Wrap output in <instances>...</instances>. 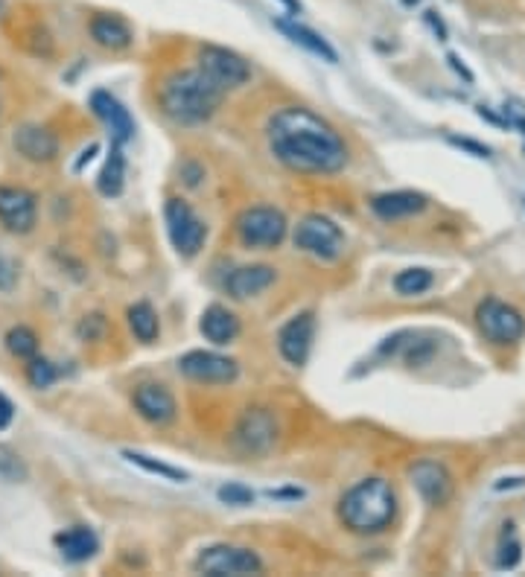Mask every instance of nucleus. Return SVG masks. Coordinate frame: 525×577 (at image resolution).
Listing matches in <instances>:
<instances>
[{
	"label": "nucleus",
	"mask_w": 525,
	"mask_h": 577,
	"mask_svg": "<svg viewBox=\"0 0 525 577\" xmlns=\"http://www.w3.org/2000/svg\"><path fill=\"white\" fill-rule=\"evenodd\" d=\"M268 149L278 161L304 176H333L348 167V147L336 128L309 108H280L266 126Z\"/></svg>",
	"instance_id": "f257e3e1"
},
{
	"label": "nucleus",
	"mask_w": 525,
	"mask_h": 577,
	"mask_svg": "<svg viewBox=\"0 0 525 577\" xmlns=\"http://www.w3.org/2000/svg\"><path fill=\"white\" fill-rule=\"evenodd\" d=\"M225 91L210 82L202 70H176L158 88V106L178 126H198L219 111Z\"/></svg>",
	"instance_id": "f03ea898"
},
{
	"label": "nucleus",
	"mask_w": 525,
	"mask_h": 577,
	"mask_svg": "<svg viewBox=\"0 0 525 577\" xmlns=\"http://www.w3.org/2000/svg\"><path fill=\"white\" fill-rule=\"evenodd\" d=\"M397 516V493L386 479H365L353 484L338 501V519L353 533H379Z\"/></svg>",
	"instance_id": "7ed1b4c3"
},
{
	"label": "nucleus",
	"mask_w": 525,
	"mask_h": 577,
	"mask_svg": "<svg viewBox=\"0 0 525 577\" xmlns=\"http://www.w3.org/2000/svg\"><path fill=\"white\" fill-rule=\"evenodd\" d=\"M289 222L278 208H246L234 219V234L246 248H278L287 239Z\"/></svg>",
	"instance_id": "20e7f679"
},
{
	"label": "nucleus",
	"mask_w": 525,
	"mask_h": 577,
	"mask_svg": "<svg viewBox=\"0 0 525 577\" xmlns=\"http://www.w3.org/2000/svg\"><path fill=\"white\" fill-rule=\"evenodd\" d=\"M164 222H167L169 242H173V248H176L178 257L193 259L198 251L205 248L207 225L198 219V213L184 198H178V196L167 198V205H164Z\"/></svg>",
	"instance_id": "39448f33"
},
{
	"label": "nucleus",
	"mask_w": 525,
	"mask_h": 577,
	"mask_svg": "<svg viewBox=\"0 0 525 577\" xmlns=\"http://www.w3.org/2000/svg\"><path fill=\"white\" fill-rule=\"evenodd\" d=\"M292 242H295L298 251H304L316 259H336L345 248V234H342V228L330 219V216L309 213L295 225Z\"/></svg>",
	"instance_id": "423d86ee"
},
{
	"label": "nucleus",
	"mask_w": 525,
	"mask_h": 577,
	"mask_svg": "<svg viewBox=\"0 0 525 577\" xmlns=\"http://www.w3.org/2000/svg\"><path fill=\"white\" fill-rule=\"evenodd\" d=\"M196 67L202 70V74L214 85H219L225 94L243 88V85L251 79V65L243 59V56L228 50V47H219V45L198 47Z\"/></svg>",
	"instance_id": "0eeeda50"
},
{
	"label": "nucleus",
	"mask_w": 525,
	"mask_h": 577,
	"mask_svg": "<svg viewBox=\"0 0 525 577\" xmlns=\"http://www.w3.org/2000/svg\"><path fill=\"white\" fill-rule=\"evenodd\" d=\"M196 572L210 577H243L260 574L263 560L257 552L243 545H210L196 557Z\"/></svg>",
	"instance_id": "6e6552de"
},
{
	"label": "nucleus",
	"mask_w": 525,
	"mask_h": 577,
	"mask_svg": "<svg viewBox=\"0 0 525 577\" xmlns=\"http://www.w3.org/2000/svg\"><path fill=\"white\" fill-rule=\"evenodd\" d=\"M476 324L479 333L493 344H517L525 336V319L520 309L500 298H485L476 307Z\"/></svg>",
	"instance_id": "1a4fd4ad"
},
{
	"label": "nucleus",
	"mask_w": 525,
	"mask_h": 577,
	"mask_svg": "<svg viewBox=\"0 0 525 577\" xmlns=\"http://www.w3.org/2000/svg\"><path fill=\"white\" fill-rule=\"evenodd\" d=\"M178 370L193 382L202 385H228L239 377V365L231 356L214 350H190L178 359Z\"/></svg>",
	"instance_id": "9d476101"
},
{
	"label": "nucleus",
	"mask_w": 525,
	"mask_h": 577,
	"mask_svg": "<svg viewBox=\"0 0 525 577\" xmlns=\"http://www.w3.org/2000/svg\"><path fill=\"white\" fill-rule=\"evenodd\" d=\"M278 440V423L266 409H248L234 429V443L246 455H266Z\"/></svg>",
	"instance_id": "9b49d317"
},
{
	"label": "nucleus",
	"mask_w": 525,
	"mask_h": 577,
	"mask_svg": "<svg viewBox=\"0 0 525 577\" xmlns=\"http://www.w3.org/2000/svg\"><path fill=\"white\" fill-rule=\"evenodd\" d=\"M312 341H316V315L301 312V315H295V319H289L287 324L280 327L278 350H280V356L287 359L289 365L301 368V365H307V359H309Z\"/></svg>",
	"instance_id": "f8f14e48"
},
{
	"label": "nucleus",
	"mask_w": 525,
	"mask_h": 577,
	"mask_svg": "<svg viewBox=\"0 0 525 577\" xmlns=\"http://www.w3.org/2000/svg\"><path fill=\"white\" fill-rule=\"evenodd\" d=\"M35 196L24 187H0V225L9 234H30L35 228Z\"/></svg>",
	"instance_id": "ddd939ff"
},
{
	"label": "nucleus",
	"mask_w": 525,
	"mask_h": 577,
	"mask_svg": "<svg viewBox=\"0 0 525 577\" xmlns=\"http://www.w3.org/2000/svg\"><path fill=\"white\" fill-rule=\"evenodd\" d=\"M12 147L30 164H50L59 155V137H56L47 126L38 123H24L12 135Z\"/></svg>",
	"instance_id": "4468645a"
},
{
	"label": "nucleus",
	"mask_w": 525,
	"mask_h": 577,
	"mask_svg": "<svg viewBox=\"0 0 525 577\" xmlns=\"http://www.w3.org/2000/svg\"><path fill=\"white\" fill-rule=\"evenodd\" d=\"M409 479L420 493V499L427 504H435V508L438 504H447L452 496V475L447 472L444 464H438V461L423 458L418 464H411Z\"/></svg>",
	"instance_id": "2eb2a0df"
},
{
	"label": "nucleus",
	"mask_w": 525,
	"mask_h": 577,
	"mask_svg": "<svg viewBox=\"0 0 525 577\" xmlns=\"http://www.w3.org/2000/svg\"><path fill=\"white\" fill-rule=\"evenodd\" d=\"M132 402H135L137 414L144 417L146 423H152V426H169L176 420V414H178L176 397L169 394L161 382L137 385L135 394H132Z\"/></svg>",
	"instance_id": "dca6fc26"
},
{
	"label": "nucleus",
	"mask_w": 525,
	"mask_h": 577,
	"mask_svg": "<svg viewBox=\"0 0 525 577\" xmlns=\"http://www.w3.org/2000/svg\"><path fill=\"white\" fill-rule=\"evenodd\" d=\"M91 108L99 120H103L108 128H111V137H115V143H129L135 137V120L129 108H126L117 96H111L108 91H94L91 94Z\"/></svg>",
	"instance_id": "f3484780"
},
{
	"label": "nucleus",
	"mask_w": 525,
	"mask_h": 577,
	"mask_svg": "<svg viewBox=\"0 0 525 577\" xmlns=\"http://www.w3.org/2000/svg\"><path fill=\"white\" fill-rule=\"evenodd\" d=\"M275 268L272 266H239L228 274V280H225V288H228V295L234 300H248V298H257L260 292H266L268 286L275 283Z\"/></svg>",
	"instance_id": "a211bd4d"
},
{
	"label": "nucleus",
	"mask_w": 525,
	"mask_h": 577,
	"mask_svg": "<svg viewBox=\"0 0 525 577\" xmlns=\"http://www.w3.org/2000/svg\"><path fill=\"white\" fill-rule=\"evenodd\" d=\"M198 329H202V336L217 344V348H228L231 341L239 339V333H243V324H239L237 315L222 307V304H210L205 312H202V321H198Z\"/></svg>",
	"instance_id": "6ab92c4d"
},
{
	"label": "nucleus",
	"mask_w": 525,
	"mask_h": 577,
	"mask_svg": "<svg viewBox=\"0 0 525 577\" xmlns=\"http://www.w3.org/2000/svg\"><path fill=\"white\" fill-rule=\"evenodd\" d=\"M88 30H91V38L96 41V45L111 50V53L129 50L132 41H135L132 26L126 24L120 15H111V12H96L88 24Z\"/></svg>",
	"instance_id": "aec40b11"
},
{
	"label": "nucleus",
	"mask_w": 525,
	"mask_h": 577,
	"mask_svg": "<svg viewBox=\"0 0 525 577\" xmlns=\"http://www.w3.org/2000/svg\"><path fill=\"white\" fill-rule=\"evenodd\" d=\"M371 210L386 222L406 219L420 210H427V196L415 190H394V193H379L371 198Z\"/></svg>",
	"instance_id": "412c9836"
},
{
	"label": "nucleus",
	"mask_w": 525,
	"mask_h": 577,
	"mask_svg": "<svg viewBox=\"0 0 525 577\" xmlns=\"http://www.w3.org/2000/svg\"><path fill=\"white\" fill-rule=\"evenodd\" d=\"M56 548H59L65 560L85 562V560H91L99 552V540H96V533L91 528L74 525V528H67L62 533H56Z\"/></svg>",
	"instance_id": "4be33fe9"
},
{
	"label": "nucleus",
	"mask_w": 525,
	"mask_h": 577,
	"mask_svg": "<svg viewBox=\"0 0 525 577\" xmlns=\"http://www.w3.org/2000/svg\"><path fill=\"white\" fill-rule=\"evenodd\" d=\"M275 26L278 30L287 35L289 41H295L298 47H304V50H309L312 56H321L324 62H338V53L328 45V41H324L318 33H312L309 26H304V24H298V21H283V18H278L275 21Z\"/></svg>",
	"instance_id": "5701e85b"
},
{
	"label": "nucleus",
	"mask_w": 525,
	"mask_h": 577,
	"mask_svg": "<svg viewBox=\"0 0 525 577\" xmlns=\"http://www.w3.org/2000/svg\"><path fill=\"white\" fill-rule=\"evenodd\" d=\"M123 187H126V157L120 152V143H115L103 169H99V176H96V190L106 198H115L123 193Z\"/></svg>",
	"instance_id": "b1692460"
},
{
	"label": "nucleus",
	"mask_w": 525,
	"mask_h": 577,
	"mask_svg": "<svg viewBox=\"0 0 525 577\" xmlns=\"http://www.w3.org/2000/svg\"><path fill=\"white\" fill-rule=\"evenodd\" d=\"M129 327L137 341L144 344H152L155 339H158L161 333V324H158V312L152 309V304H146V300H140V304L129 307Z\"/></svg>",
	"instance_id": "393cba45"
},
{
	"label": "nucleus",
	"mask_w": 525,
	"mask_h": 577,
	"mask_svg": "<svg viewBox=\"0 0 525 577\" xmlns=\"http://www.w3.org/2000/svg\"><path fill=\"white\" fill-rule=\"evenodd\" d=\"M123 458L129 461V464L140 467L144 472L158 475V479H167V481H178V484L190 481V472H184V470L173 467V464H164V461H155V458H149V455H144V452H132V450H126V452H123Z\"/></svg>",
	"instance_id": "a878e982"
},
{
	"label": "nucleus",
	"mask_w": 525,
	"mask_h": 577,
	"mask_svg": "<svg viewBox=\"0 0 525 577\" xmlns=\"http://www.w3.org/2000/svg\"><path fill=\"white\" fill-rule=\"evenodd\" d=\"M435 283V274L429 268H406L394 278V292L403 298H418L423 292H429Z\"/></svg>",
	"instance_id": "bb28decb"
},
{
	"label": "nucleus",
	"mask_w": 525,
	"mask_h": 577,
	"mask_svg": "<svg viewBox=\"0 0 525 577\" xmlns=\"http://www.w3.org/2000/svg\"><path fill=\"white\" fill-rule=\"evenodd\" d=\"M6 350L15 359L30 362V359L38 353V336L33 333L30 327H12L6 333Z\"/></svg>",
	"instance_id": "cd10ccee"
},
{
	"label": "nucleus",
	"mask_w": 525,
	"mask_h": 577,
	"mask_svg": "<svg viewBox=\"0 0 525 577\" xmlns=\"http://www.w3.org/2000/svg\"><path fill=\"white\" fill-rule=\"evenodd\" d=\"M520 560H522V542L517 540L514 525L508 522L502 540H500V554H496V566H500L502 572H510V569L520 566Z\"/></svg>",
	"instance_id": "c85d7f7f"
},
{
	"label": "nucleus",
	"mask_w": 525,
	"mask_h": 577,
	"mask_svg": "<svg viewBox=\"0 0 525 577\" xmlns=\"http://www.w3.org/2000/svg\"><path fill=\"white\" fill-rule=\"evenodd\" d=\"M26 380H30V385L38 388V391H45V388H50L56 380H59V370H56V365L50 362V359L33 356L30 365H26Z\"/></svg>",
	"instance_id": "c756f323"
},
{
	"label": "nucleus",
	"mask_w": 525,
	"mask_h": 577,
	"mask_svg": "<svg viewBox=\"0 0 525 577\" xmlns=\"http://www.w3.org/2000/svg\"><path fill=\"white\" fill-rule=\"evenodd\" d=\"M0 481L21 484L26 481V464L18 452H12L9 446H0Z\"/></svg>",
	"instance_id": "7c9ffc66"
},
{
	"label": "nucleus",
	"mask_w": 525,
	"mask_h": 577,
	"mask_svg": "<svg viewBox=\"0 0 525 577\" xmlns=\"http://www.w3.org/2000/svg\"><path fill=\"white\" fill-rule=\"evenodd\" d=\"M217 496L225 504H234V508H246V504L254 501V493H251L248 487H243V484H225V487H219Z\"/></svg>",
	"instance_id": "2f4dec72"
},
{
	"label": "nucleus",
	"mask_w": 525,
	"mask_h": 577,
	"mask_svg": "<svg viewBox=\"0 0 525 577\" xmlns=\"http://www.w3.org/2000/svg\"><path fill=\"white\" fill-rule=\"evenodd\" d=\"M15 283H18L15 263H12V259H6V257H0V292L9 295L12 288H15Z\"/></svg>",
	"instance_id": "473e14b6"
},
{
	"label": "nucleus",
	"mask_w": 525,
	"mask_h": 577,
	"mask_svg": "<svg viewBox=\"0 0 525 577\" xmlns=\"http://www.w3.org/2000/svg\"><path fill=\"white\" fill-rule=\"evenodd\" d=\"M447 140L452 143V147L470 152L473 157H490V149L485 147V143H476V140H470V137H456V135H449Z\"/></svg>",
	"instance_id": "72a5a7b5"
},
{
	"label": "nucleus",
	"mask_w": 525,
	"mask_h": 577,
	"mask_svg": "<svg viewBox=\"0 0 525 577\" xmlns=\"http://www.w3.org/2000/svg\"><path fill=\"white\" fill-rule=\"evenodd\" d=\"M103 327H106V321H103V315H91V319H85L82 324H79V336L85 339H96V333H103Z\"/></svg>",
	"instance_id": "f704fd0d"
},
{
	"label": "nucleus",
	"mask_w": 525,
	"mask_h": 577,
	"mask_svg": "<svg viewBox=\"0 0 525 577\" xmlns=\"http://www.w3.org/2000/svg\"><path fill=\"white\" fill-rule=\"evenodd\" d=\"M12 417H15V406L0 394V431H6L12 426Z\"/></svg>",
	"instance_id": "c9c22d12"
},
{
	"label": "nucleus",
	"mask_w": 525,
	"mask_h": 577,
	"mask_svg": "<svg viewBox=\"0 0 525 577\" xmlns=\"http://www.w3.org/2000/svg\"><path fill=\"white\" fill-rule=\"evenodd\" d=\"M181 176H184V184H187V187H198V178H202L205 172L198 169L196 164H184L181 167Z\"/></svg>",
	"instance_id": "e433bc0d"
},
{
	"label": "nucleus",
	"mask_w": 525,
	"mask_h": 577,
	"mask_svg": "<svg viewBox=\"0 0 525 577\" xmlns=\"http://www.w3.org/2000/svg\"><path fill=\"white\" fill-rule=\"evenodd\" d=\"M423 18H427V24L432 26V33H435L438 38L447 41V26H444V21H441V18H438V12H427V15H423Z\"/></svg>",
	"instance_id": "4c0bfd02"
},
{
	"label": "nucleus",
	"mask_w": 525,
	"mask_h": 577,
	"mask_svg": "<svg viewBox=\"0 0 525 577\" xmlns=\"http://www.w3.org/2000/svg\"><path fill=\"white\" fill-rule=\"evenodd\" d=\"M447 59H449L452 70H456V74H459V76H464V82H473V74H470V70H467V67L461 65V59H459V56H456V53H449V56H447Z\"/></svg>",
	"instance_id": "58836bf2"
},
{
	"label": "nucleus",
	"mask_w": 525,
	"mask_h": 577,
	"mask_svg": "<svg viewBox=\"0 0 525 577\" xmlns=\"http://www.w3.org/2000/svg\"><path fill=\"white\" fill-rule=\"evenodd\" d=\"M96 152H99V147H96V143H91V147H88V149H85V152H82V157H79V164H76V172H79V169H82L85 164H91V161H94V155H96Z\"/></svg>",
	"instance_id": "ea45409f"
},
{
	"label": "nucleus",
	"mask_w": 525,
	"mask_h": 577,
	"mask_svg": "<svg viewBox=\"0 0 525 577\" xmlns=\"http://www.w3.org/2000/svg\"><path fill=\"white\" fill-rule=\"evenodd\" d=\"M280 4L287 6L289 12H295V15H298V12H301V0H280Z\"/></svg>",
	"instance_id": "a19ab883"
}]
</instances>
